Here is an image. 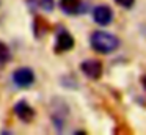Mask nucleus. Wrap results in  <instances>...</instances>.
<instances>
[{"instance_id":"obj_6","label":"nucleus","mask_w":146,"mask_h":135,"mask_svg":"<svg viewBox=\"0 0 146 135\" xmlns=\"http://www.w3.org/2000/svg\"><path fill=\"white\" fill-rule=\"evenodd\" d=\"M14 113H16L17 118H21L22 121H25V122L32 121L33 116H35V112H33V108L25 102V100H19V102L14 105Z\"/></svg>"},{"instance_id":"obj_8","label":"nucleus","mask_w":146,"mask_h":135,"mask_svg":"<svg viewBox=\"0 0 146 135\" xmlns=\"http://www.w3.org/2000/svg\"><path fill=\"white\" fill-rule=\"evenodd\" d=\"M11 58V53H10V49L7 47V44L0 43V65H5L8 63Z\"/></svg>"},{"instance_id":"obj_2","label":"nucleus","mask_w":146,"mask_h":135,"mask_svg":"<svg viewBox=\"0 0 146 135\" xmlns=\"http://www.w3.org/2000/svg\"><path fill=\"white\" fill-rule=\"evenodd\" d=\"M13 82L21 88H29L35 82V74L30 68H19L13 72Z\"/></svg>"},{"instance_id":"obj_1","label":"nucleus","mask_w":146,"mask_h":135,"mask_svg":"<svg viewBox=\"0 0 146 135\" xmlns=\"http://www.w3.org/2000/svg\"><path fill=\"white\" fill-rule=\"evenodd\" d=\"M90 44L99 53H111L119 47V39L108 31H94L90 36Z\"/></svg>"},{"instance_id":"obj_4","label":"nucleus","mask_w":146,"mask_h":135,"mask_svg":"<svg viewBox=\"0 0 146 135\" xmlns=\"http://www.w3.org/2000/svg\"><path fill=\"white\" fill-rule=\"evenodd\" d=\"M80 69H82V72L86 77L94 78V80L102 75V65L99 61H96V60H86V61H83Z\"/></svg>"},{"instance_id":"obj_5","label":"nucleus","mask_w":146,"mask_h":135,"mask_svg":"<svg viewBox=\"0 0 146 135\" xmlns=\"http://www.w3.org/2000/svg\"><path fill=\"white\" fill-rule=\"evenodd\" d=\"M74 46V38L71 36V33H68L66 30L60 31L57 36V43H55V49L57 52H66V50H71Z\"/></svg>"},{"instance_id":"obj_7","label":"nucleus","mask_w":146,"mask_h":135,"mask_svg":"<svg viewBox=\"0 0 146 135\" xmlns=\"http://www.w3.org/2000/svg\"><path fill=\"white\" fill-rule=\"evenodd\" d=\"M60 5L64 13L68 14H77L80 8V0H60Z\"/></svg>"},{"instance_id":"obj_3","label":"nucleus","mask_w":146,"mask_h":135,"mask_svg":"<svg viewBox=\"0 0 146 135\" xmlns=\"http://www.w3.org/2000/svg\"><path fill=\"white\" fill-rule=\"evenodd\" d=\"M93 19L99 25H108L113 21V11L107 5H99L93 9Z\"/></svg>"},{"instance_id":"obj_10","label":"nucleus","mask_w":146,"mask_h":135,"mask_svg":"<svg viewBox=\"0 0 146 135\" xmlns=\"http://www.w3.org/2000/svg\"><path fill=\"white\" fill-rule=\"evenodd\" d=\"M115 2H116L118 5L124 6V8H130V6L135 3V0H115Z\"/></svg>"},{"instance_id":"obj_9","label":"nucleus","mask_w":146,"mask_h":135,"mask_svg":"<svg viewBox=\"0 0 146 135\" xmlns=\"http://www.w3.org/2000/svg\"><path fill=\"white\" fill-rule=\"evenodd\" d=\"M39 6H41L42 9H46V11H52L55 6V2L54 0H38Z\"/></svg>"}]
</instances>
